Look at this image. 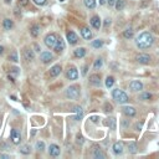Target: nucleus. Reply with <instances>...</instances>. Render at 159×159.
Listing matches in <instances>:
<instances>
[{
	"label": "nucleus",
	"mask_w": 159,
	"mask_h": 159,
	"mask_svg": "<svg viewBox=\"0 0 159 159\" xmlns=\"http://www.w3.org/2000/svg\"><path fill=\"white\" fill-rule=\"evenodd\" d=\"M154 41V37L149 32H142L137 39H136V44L139 49H148L152 46Z\"/></svg>",
	"instance_id": "1"
},
{
	"label": "nucleus",
	"mask_w": 159,
	"mask_h": 159,
	"mask_svg": "<svg viewBox=\"0 0 159 159\" xmlns=\"http://www.w3.org/2000/svg\"><path fill=\"white\" fill-rule=\"evenodd\" d=\"M112 96H113V98H114L118 103H126V102H128V96L124 93L123 91L119 90V88L113 90Z\"/></svg>",
	"instance_id": "2"
},
{
	"label": "nucleus",
	"mask_w": 159,
	"mask_h": 159,
	"mask_svg": "<svg viewBox=\"0 0 159 159\" xmlns=\"http://www.w3.org/2000/svg\"><path fill=\"white\" fill-rule=\"evenodd\" d=\"M66 96H67L69 98H72V100L78 98V96H80V88L77 86H70L67 90H66Z\"/></svg>",
	"instance_id": "3"
},
{
	"label": "nucleus",
	"mask_w": 159,
	"mask_h": 159,
	"mask_svg": "<svg viewBox=\"0 0 159 159\" xmlns=\"http://www.w3.org/2000/svg\"><path fill=\"white\" fill-rule=\"evenodd\" d=\"M56 40H57V36L55 34H49L46 37H45V45L50 49H52L56 44Z\"/></svg>",
	"instance_id": "4"
},
{
	"label": "nucleus",
	"mask_w": 159,
	"mask_h": 159,
	"mask_svg": "<svg viewBox=\"0 0 159 159\" xmlns=\"http://www.w3.org/2000/svg\"><path fill=\"white\" fill-rule=\"evenodd\" d=\"M52 49L55 50L56 54H61V52L65 50V41H63V39L62 37H57L56 44H55V46L52 47Z\"/></svg>",
	"instance_id": "5"
},
{
	"label": "nucleus",
	"mask_w": 159,
	"mask_h": 159,
	"mask_svg": "<svg viewBox=\"0 0 159 159\" xmlns=\"http://www.w3.org/2000/svg\"><path fill=\"white\" fill-rule=\"evenodd\" d=\"M11 140L14 144H19L21 140V136H20V132L18 129H12L11 130Z\"/></svg>",
	"instance_id": "6"
},
{
	"label": "nucleus",
	"mask_w": 159,
	"mask_h": 159,
	"mask_svg": "<svg viewBox=\"0 0 159 159\" xmlns=\"http://www.w3.org/2000/svg\"><path fill=\"white\" fill-rule=\"evenodd\" d=\"M49 153L51 157H59L60 155V147L56 144H51L49 148Z\"/></svg>",
	"instance_id": "7"
},
{
	"label": "nucleus",
	"mask_w": 159,
	"mask_h": 159,
	"mask_svg": "<svg viewBox=\"0 0 159 159\" xmlns=\"http://www.w3.org/2000/svg\"><path fill=\"white\" fill-rule=\"evenodd\" d=\"M40 59L44 63H49L52 61V54H50L49 51H45V52H41V55H40Z\"/></svg>",
	"instance_id": "8"
},
{
	"label": "nucleus",
	"mask_w": 159,
	"mask_h": 159,
	"mask_svg": "<svg viewBox=\"0 0 159 159\" xmlns=\"http://www.w3.org/2000/svg\"><path fill=\"white\" fill-rule=\"evenodd\" d=\"M67 41H69L70 45H75V44H77L78 37H77V35H76L73 31H69V32H67Z\"/></svg>",
	"instance_id": "9"
},
{
	"label": "nucleus",
	"mask_w": 159,
	"mask_h": 159,
	"mask_svg": "<svg viewBox=\"0 0 159 159\" xmlns=\"http://www.w3.org/2000/svg\"><path fill=\"white\" fill-rule=\"evenodd\" d=\"M61 71H62L61 66L60 65H55V66H52V67L50 69V75L52 77H56V76H59L61 73Z\"/></svg>",
	"instance_id": "10"
},
{
	"label": "nucleus",
	"mask_w": 159,
	"mask_h": 159,
	"mask_svg": "<svg viewBox=\"0 0 159 159\" xmlns=\"http://www.w3.org/2000/svg\"><path fill=\"white\" fill-rule=\"evenodd\" d=\"M81 35H82V37L85 40H91V37H92V32H91V30L87 28V26L81 28Z\"/></svg>",
	"instance_id": "11"
},
{
	"label": "nucleus",
	"mask_w": 159,
	"mask_h": 159,
	"mask_svg": "<svg viewBox=\"0 0 159 159\" xmlns=\"http://www.w3.org/2000/svg\"><path fill=\"white\" fill-rule=\"evenodd\" d=\"M77 77H78L77 70H76L75 67L69 69V71H67V78H69V80H72V81H75V80H77Z\"/></svg>",
	"instance_id": "12"
},
{
	"label": "nucleus",
	"mask_w": 159,
	"mask_h": 159,
	"mask_svg": "<svg viewBox=\"0 0 159 159\" xmlns=\"http://www.w3.org/2000/svg\"><path fill=\"white\" fill-rule=\"evenodd\" d=\"M137 61H138L139 63L145 65V63H149L151 57H149L148 55H145V54H140V55H138V56H137Z\"/></svg>",
	"instance_id": "13"
},
{
	"label": "nucleus",
	"mask_w": 159,
	"mask_h": 159,
	"mask_svg": "<svg viewBox=\"0 0 159 159\" xmlns=\"http://www.w3.org/2000/svg\"><path fill=\"white\" fill-rule=\"evenodd\" d=\"M24 56H25V60L32 61L34 57H35V54H34V51H32V50H30V49H25V51H24Z\"/></svg>",
	"instance_id": "14"
},
{
	"label": "nucleus",
	"mask_w": 159,
	"mask_h": 159,
	"mask_svg": "<svg viewBox=\"0 0 159 159\" xmlns=\"http://www.w3.org/2000/svg\"><path fill=\"white\" fill-rule=\"evenodd\" d=\"M129 87H130V90H133V91H140L143 88V85L139 81H132L129 83Z\"/></svg>",
	"instance_id": "15"
},
{
	"label": "nucleus",
	"mask_w": 159,
	"mask_h": 159,
	"mask_svg": "<svg viewBox=\"0 0 159 159\" xmlns=\"http://www.w3.org/2000/svg\"><path fill=\"white\" fill-rule=\"evenodd\" d=\"M113 152L116 154H121L123 152V143L122 142H117L113 144Z\"/></svg>",
	"instance_id": "16"
},
{
	"label": "nucleus",
	"mask_w": 159,
	"mask_h": 159,
	"mask_svg": "<svg viewBox=\"0 0 159 159\" xmlns=\"http://www.w3.org/2000/svg\"><path fill=\"white\" fill-rule=\"evenodd\" d=\"M91 25L93 26L95 29H100L101 28V19L98 18V16H92L91 18Z\"/></svg>",
	"instance_id": "17"
},
{
	"label": "nucleus",
	"mask_w": 159,
	"mask_h": 159,
	"mask_svg": "<svg viewBox=\"0 0 159 159\" xmlns=\"http://www.w3.org/2000/svg\"><path fill=\"white\" fill-rule=\"evenodd\" d=\"M73 55L76 56V57H83L85 55H86V49L85 47H78V49H76L75 50V52H73Z\"/></svg>",
	"instance_id": "18"
},
{
	"label": "nucleus",
	"mask_w": 159,
	"mask_h": 159,
	"mask_svg": "<svg viewBox=\"0 0 159 159\" xmlns=\"http://www.w3.org/2000/svg\"><path fill=\"white\" fill-rule=\"evenodd\" d=\"M123 113L128 117H133L136 114V110L133 107H128L127 106V107H123Z\"/></svg>",
	"instance_id": "19"
},
{
	"label": "nucleus",
	"mask_w": 159,
	"mask_h": 159,
	"mask_svg": "<svg viewBox=\"0 0 159 159\" xmlns=\"http://www.w3.org/2000/svg\"><path fill=\"white\" fill-rule=\"evenodd\" d=\"M30 34H31L32 37H37V36L40 35V26H39V25H34V26H31Z\"/></svg>",
	"instance_id": "20"
},
{
	"label": "nucleus",
	"mask_w": 159,
	"mask_h": 159,
	"mask_svg": "<svg viewBox=\"0 0 159 159\" xmlns=\"http://www.w3.org/2000/svg\"><path fill=\"white\" fill-rule=\"evenodd\" d=\"M90 82L93 83V85H100V82H101L100 75H92V76H90Z\"/></svg>",
	"instance_id": "21"
},
{
	"label": "nucleus",
	"mask_w": 159,
	"mask_h": 159,
	"mask_svg": "<svg viewBox=\"0 0 159 159\" xmlns=\"http://www.w3.org/2000/svg\"><path fill=\"white\" fill-rule=\"evenodd\" d=\"M75 111H76V116H75L76 121H78V119H81V118L83 117V110H82L81 107H76Z\"/></svg>",
	"instance_id": "22"
},
{
	"label": "nucleus",
	"mask_w": 159,
	"mask_h": 159,
	"mask_svg": "<svg viewBox=\"0 0 159 159\" xmlns=\"http://www.w3.org/2000/svg\"><path fill=\"white\" fill-rule=\"evenodd\" d=\"M114 5H116V9H117L118 11H119V10H123V8H124V5H126V2H124V0H116Z\"/></svg>",
	"instance_id": "23"
},
{
	"label": "nucleus",
	"mask_w": 159,
	"mask_h": 159,
	"mask_svg": "<svg viewBox=\"0 0 159 159\" xmlns=\"http://www.w3.org/2000/svg\"><path fill=\"white\" fill-rule=\"evenodd\" d=\"M3 25H4L5 30H10L12 26H14V22H12V20H10V19H5L4 22H3Z\"/></svg>",
	"instance_id": "24"
},
{
	"label": "nucleus",
	"mask_w": 159,
	"mask_h": 159,
	"mask_svg": "<svg viewBox=\"0 0 159 159\" xmlns=\"http://www.w3.org/2000/svg\"><path fill=\"white\" fill-rule=\"evenodd\" d=\"M85 5L88 9H95L96 8V0H85Z\"/></svg>",
	"instance_id": "25"
},
{
	"label": "nucleus",
	"mask_w": 159,
	"mask_h": 159,
	"mask_svg": "<svg viewBox=\"0 0 159 159\" xmlns=\"http://www.w3.org/2000/svg\"><path fill=\"white\" fill-rule=\"evenodd\" d=\"M93 155H95V158H106V154L100 148H96L93 151Z\"/></svg>",
	"instance_id": "26"
},
{
	"label": "nucleus",
	"mask_w": 159,
	"mask_h": 159,
	"mask_svg": "<svg viewBox=\"0 0 159 159\" xmlns=\"http://www.w3.org/2000/svg\"><path fill=\"white\" fill-rule=\"evenodd\" d=\"M91 46L95 47V49H100V47L103 46V41H102V40H95V41L91 42Z\"/></svg>",
	"instance_id": "27"
},
{
	"label": "nucleus",
	"mask_w": 159,
	"mask_h": 159,
	"mask_svg": "<svg viewBox=\"0 0 159 159\" xmlns=\"http://www.w3.org/2000/svg\"><path fill=\"white\" fill-rule=\"evenodd\" d=\"M113 85H114V78H113L112 76H108L107 78H106V87L110 88V87H112Z\"/></svg>",
	"instance_id": "28"
},
{
	"label": "nucleus",
	"mask_w": 159,
	"mask_h": 159,
	"mask_svg": "<svg viewBox=\"0 0 159 159\" xmlns=\"http://www.w3.org/2000/svg\"><path fill=\"white\" fill-rule=\"evenodd\" d=\"M8 59H9V61H12V62H18V61H19V60H18V54H16L15 51H14V52H11Z\"/></svg>",
	"instance_id": "29"
},
{
	"label": "nucleus",
	"mask_w": 159,
	"mask_h": 159,
	"mask_svg": "<svg viewBox=\"0 0 159 159\" xmlns=\"http://www.w3.org/2000/svg\"><path fill=\"white\" fill-rule=\"evenodd\" d=\"M102 65H103L102 59H97L96 62H95V65H93V69H95V70H100V69L102 67Z\"/></svg>",
	"instance_id": "30"
},
{
	"label": "nucleus",
	"mask_w": 159,
	"mask_h": 159,
	"mask_svg": "<svg viewBox=\"0 0 159 159\" xmlns=\"http://www.w3.org/2000/svg\"><path fill=\"white\" fill-rule=\"evenodd\" d=\"M123 36H124L126 39H130L132 36H133V30H132V29H127V30H124Z\"/></svg>",
	"instance_id": "31"
},
{
	"label": "nucleus",
	"mask_w": 159,
	"mask_h": 159,
	"mask_svg": "<svg viewBox=\"0 0 159 159\" xmlns=\"http://www.w3.org/2000/svg\"><path fill=\"white\" fill-rule=\"evenodd\" d=\"M128 149H129L130 153H136V152H137V145H136V143H129V144H128Z\"/></svg>",
	"instance_id": "32"
},
{
	"label": "nucleus",
	"mask_w": 159,
	"mask_h": 159,
	"mask_svg": "<svg viewBox=\"0 0 159 159\" xmlns=\"http://www.w3.org/2000/svg\"><path fill=\"white\" fill-rule=\"evenodd\" d=\"M20 152L22 154H29L30 153V147H29V145H22V147L20 148Z\"/></svg>",
	"instance_id": "33"
},
{
	"label": "nucleus",
	"mask_w": 159,
	"mask_h": 159,
	"mask_svg": "<svg viewBox=\"0 0 159 159\" xmlns=\"http://www.w3.org/2000/svg\"><path fill=\"white\" fill-rule=\"evenodd\" d=\"M139 98H140V100H151V98H152V95L149 93V92H144V93H142V95L139 96Z\"/></svg>",
	"instance_id": "34"
},
{
	"label": "nucleus",
	"mask_w": 159,
	"mask_h": 159,
	"mask_svg": "<svg viewBox=\"0 0 159 159\" xmlns=\"http://www.w3.org/2000/svg\"><path fill=\"white\" fill-rule=\"evenodd\" d=\"M19 69L18 67H12V69H10V71H9V75L10 76H12V75H15V76H18L19 75ZM12 77H14V76H12Z\"/></svg>",
	"instance_id": "35"
},
{
	"label": "nucleus",
	"mask_w": 159,
	"mask_h": 159,
	"mask_svg": "<svg viewBox=\"0 0 159 159\" xmlns=\"http://www.w3.org/2000/svg\"><path fill=\"white\" fill-rule=\"evenodd\" d=\"M36 149L37 151H44L45 149V143L44 142H37L36 143Z\"/></svg>",
	"instance_id": "36"
},
{
	"label": "nucleus",
	"mask_w": 159,
	"mask_h": 159,
	"mask_svg": "<svg viewBox=\"0 0 159 159\" xmlns=\"http://www.w3.org/2000/svg\"><path fill=\"white\" fill-rule=\"evenodd\" d=\"M104 111H106V112H112V111H113L112 104H110V103H106V106H104Z\"/></svg>",
	"instance_id": "37"
},
{
	"label": "nucleus",
	"mask_w": 159,
	"mask_h": 159,
	"mask_svg": "<svg viewBox=\"0 0 159 159\" xmlns=\"http://www.w3.org/2000/svg\"><path fill=\"white\" fill-rule=\"evenodd\" d=\"M18 4H19V6H26V5H28L29 4V0H19V2H18Z\"/></svg>",
	"instance_id": "38"
},
{
	"label": "nucleus",
	"mask_w": 159,
	"mask_h": 159,
	"mask_svg": "<svg viewBox=\"0 0 159 159\" xmlns=\"http://www.w3.org/2000/svg\"><path fill=\"white\" fill-rule=\"evenodd\" d=\"M34 3L37 5H44L46 3V0H34Z\"/></svg>",
	"instance_id": "39"
},
{
	"label": "nucleus",
	"mask_w": 159,
	"mask_h": 159,
	"mask_svg": "<svg viewBox=\"0 0 159 159\" xmlns=\"http://www.w3.org/2000/svg\"><path fill=\"white\" fill-rule=\"evenodd\" d=\"M107 3H108V5H110V6H113V5H114V3H116V0H107Z\"/></svg>",
	"instance_id": "40"
},
{
	"label": "nucleus",
	"mask_w": 159,
	"mask_h": 159,
	"mask_svg": "<svg viewBox=\"0 0 159 159\" xmlns=\"http://www.w3.org/2000/svg\"><path fill=\"white\" fill-rule=\"evenodd\" d=\"M111 24V19H106V21H104V26L107 28V26Z\"/></svg>",
	"instance_id": "41"
},
{
	"label": "nucleus",
	"mask_w": 159,
	"mask_h": 159,
	"mask_svg": "<svg viewBox=\"0 0 159 159\" xmlns=\"http://www.w3.org/2000/svg\"><path fill=\"white\" fill-rule=\"evenodd\" d=\"M87 73V65L83 66V70H82V75H86Z\"/></svg>",
	"instance_id": "42"
},
{
	"label": "nucleus",
	"mask_w": 159,
	"mask_h": 159,
	"mask_svg": "<svg viewBox=\"0 0 159 159\" xmlns=\"http://www.w3.org/2000/svg\"><path fill=\"white\" fill-rule=\"evenodd\" d=\"M4 50H5V49H4V47H3L2 45H0V55H3V52H4Z\"/></svg>",
	"instance_id": "43"
},
{
	"label": "nucleus",
	"mask_w": 159,
	"mask_h": 159,
	"mask_svg": "<svg viewBox=\"0 0 159 159\" xmlns=\"http://www.w3.org/2000/svg\"><path fill=\"white\" fill-rule=\"evenodd\" d=\"M34 47H35V51H40V50H41V49H40V47H39V45H35Z\"/></svg>",
	"instance_id": "44"
},
{
	"label": "nucleus",
	"mask_w": 159,
	"mask_h": 159,
	"mask_svg": "<svg viewBox=\"0 0 159 159\" xmlns=\"http://www.w3.org/2000/svg\"><path fill=\"white\" fill-rule=\"evenodd\" d=\"M100 4H101V5H103V4H106V0H100Z\"/></svg>",
	"instance_id": "45"
},
{
	"label": "nucleus",
	"mask_w": 159,
	"mask_h": 159,
	"mask_svg": "<svg viewBox=\"0 0 159 159\" xmlns=\"http://www.w3.org/2000/svg\"><path fill=\"white\" fill-rule=\"evenodd\" d=\"M4 2H5L6 4H11V2H12V0H4Z\"/></svg>",
	"instance_id": "46"
},
{
	"label": "nucleus",
	"mask_w": 159,
	"mask_h": 159,
	"mask_svg": "<svg viewBox=\"0 0 159 159\" xmlns=\"http://www.w3.org/2000/svg\"><path fill=\"white\" fill-rule=\"evenodd\" d=\"M92 121H93V122H97V117H92Z\"/></svg>",
	"instance_id": "47"
},
{
	"label": "nucleus",
	"mask_w": 159,
	"mask_h": 159,
	"mask_svg": "<svg viewBox=\"0 0 159 159\" xmlns=\"http://www.w3.org/2000/svg\"><path fill=\"white\" fill-rule=\"evenodd\" d=\"M60 2H65V0H60Z\"/></svg>",
	"instance_id": "48"
}]
</instances>
